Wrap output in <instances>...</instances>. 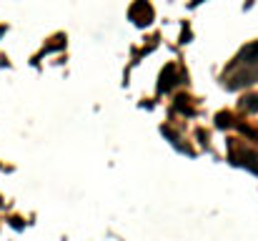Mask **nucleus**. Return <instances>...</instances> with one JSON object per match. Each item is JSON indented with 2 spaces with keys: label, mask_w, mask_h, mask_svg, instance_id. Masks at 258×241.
<instances>
[{
  "label": "nucleus",
  "mask_w": 258,
  "mask_h": 241,
  "mask_svg": "<svg viewBox=\"0 0 258 241\" xmlns=\"http://www.w3.org/2000/svg\"><path fill=\"white\" fill-rule=\"evenodd\" d=\"M128 15H131V20H133L138 28H146V25H151V20H153V8H151L148 0H136V3L131 5Z\"/></svg>",
  "instance_id": "obj_1"
},
{
  "label": "nucleus",
  "mask_w": 258,
  "mask_h": 241,
  "mask_svg": "<svg viewBox=\"0 0 258 241\" xmlns=\"http://www.w3.org/2000/svg\"><path fill=\"white\" fill-rule=\"evenodd\" d=\"M178 73H175V68H173V66H166V68H163V73H161V83H158V90H161V93H166V90H171L173 85H175V83H178Z\"/></svg>",
  "instance_id": "obj_2"
},
{
  "label": "nucleus",
  "mask_w": 258,
  "mask_h": 241,
  "mask_svg": "<svg viewBox=\"0 0 258 241\" xmlns=\"http://www.w3.org/2000/svg\"><path fill=\"white\" fill-rule=\"evenodd\" d=\"M233 163L246 166V168H251V171L258 173V159H256V154H251V151H238V154H233Z\"/></svg>",
  "instance_id": "obj_3"
},
{
  "label": "nucleus",
  "mask_w": 258,
  "mask_h": 241,
  "mask_svg": "<svg viewBox=\"0 0 258 241\" xmlns=\"http://www.w3.org/2000/svg\"><path fill=\"white\" fill-rule=\"evenodd\" d=\"M238 63H243V66H256L258 63V43L246 45V48L238 53Z\"/></svg>",
  "instance_id": "obj_4"
},
{
  "label": "nucleus",
  "mask_w": 258,
  "mask_h": 241,
  "mask_svg": "<svg viewBox=\"0 0 258 241\" xmlns=\"http://www.w3.org/2000/svg\"><path fill=\"white\" fill-rule=\"evenodd\" d=\"M246 108H251V111H258V98H246Z\"/></svg>",
  "instance_id": "obj_5"
}]
</instances>
